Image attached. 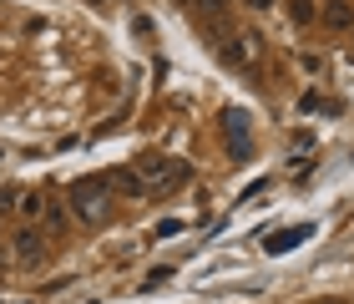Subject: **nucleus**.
<instances>
[{
    "instance_id": "1",
    "label": "nucleus",
    "mask_w": 354,
    "mask_h": 304,
    "mask_svg": "<svg viewBox=\"0 0 354 304\" xmlns=\"http://www.w3.org/2000/svg\"><path fill=\"white\" fill-rule=\"evenodd\" d=\"M66 203H71V218L86 223V229H96V223L111 218V188H106V178H76Z\"/></svg>"
},
{
    "instance_id": "2",
    "label": "nucleus",
    "mask_w": 354,
    "mask_h": 304,
    "mask_svg": "<svg viewBox=\"0 0 354 304\" xmlns=\"http://www.w3.org/2000/svg\"><path fill=\"white\" fill-rule=\"evenodd\" d=\"M259 56H263V36H259V30H248V26H223L218 30V61L228 71H243Z\"/></svg>"
},
{
    "instance_id": "3",
    "label": "nucleus",
    "mask_w": 354,
    "mask_h": 304,
    "mask_svg": "<svg viewBox=\"0 0 354 304\" xmlns=\"http://www.w3.org/2000/svg\"><path fill=\"white\" fill-rule=\"evenodd\" d=\"M46 249H51V233L36 229V223H21V229L10 233V253H15V264H26V269L46 264Z\"/></svg>"
},
{
    "instance_id": "4",
    "label": "nucleus",
    "mask_w": 354,
    "mask_h": 304,
    "mask_svg": "<svg viewBox=\"0 0 354 304\" xmlns=\"http://www.w3.org/2000/svg\"><path fill=\"white\" fill-rule=\"evenodd\" d=\"M223 137H228V157H233V163H248V157H253L248 111H243V107H228V111H223Z\"/></svg>"
},
{
    "instance_id": "5",
    "label": "nucleus",
    "mask_w": 354,
    "mask_h": 304,
    "mask_svg": "<svg viewBox=\"0 0 354 304\" xmlns=\"http://www.w3.org/2000/svg\"><path fill=\"white\" fill-rule=\"evenodd\" d=\"M102 178H106V188H117L122 198H152V188L142 183L137 168H111V172H102Z\"/></svg>"
},
{
    "instance_id": "6",
    "label": "nucleus",
    "mask_w": 354,
    "mask_h": 304,
    "mask_svg": "<svg viewBox=\"0 0 354 304\" xmlns=\"http://www.w3.org/2000/svg\"><path fill=\"white\" fill-rule=\"evenodd\" d=\"M309 233H314V223H299V229H283L279 238H268V253H288L294 244H304Z\"/></svg>"
},
{
    "instance_id": "7",
    "label": "nucleus",
    "mask_w": 354,
    "mask_h": 304,
    "mask_svg": "<svg viewBox=\"0 0 354 304\" xmlns=\"http://www.w3.org/2000/svg\"><path fill=\"white\" fill-rule=\"evenodd\" d=\"M324 21L339 26V30H349L354 26V6H349V0H324Z\"/></svg>"
},
{
    "instance_id": "8",
    "label": "nucleus",
    "mask_w": 354,
    "mask_h": 304,
    "mask_svg": "<svg viewBox=\"0 0 354 304\" xmlns=\"http://www.w3.org/2000/svg\"><path fill=\"white\" fill-rule=\"evenodd\" d=\"M288 21L294 26H314L319 21V0H288Z\"/></svg>"
},
{
    "instance_id": "9",
    "label": "nucleus",
    "mask_w": 354,
    "mask_h": 304,
    "mask_svg": "<svg viewBox=\"0 0 354 304\" xmlns=\"http://www.w3.org/2000/svg\"><path fill=\"white\" fill-rule=\"evenodd\" d=\"M46 203H51V198H41V193H30V188H21V218H26V223L46 218Z\"/></svg>"
},
{
    "instance_id": "10",
    "label": "nucleus",
    "mask_w": 354,
    "mask_h": 304,
    "mask_svg": "<svg viewBox=\"0 0 354 304\" xmlns=\"http://www.w3.org/2000/svg\"><path fill=\"white\" fill-rule=\"evenodd\" d=\"M46 223H51V233H66V208H61V198L46 203Z\"/></svg>"
},
{
    "instance_id": "11",
    "label": "nucleus",
    "mask_w": 354,
    "mask_h": 304,
    "mask_svg": "<svg viewBox=\"0 0 354 304\" xmlns=\"http://www.w3.org/2000/svg\"><path fill=\"white\" fill-rule=\"evenodd\" d=\"M223 10H228V0H198V6H192L198 21H213V15H223Z\"/></svg>"
},
{
    "instance_id": "12",
    "label": "nucleus",
    "mask_w": 354,
    "mask_h": 304,
    "mask_svg": "<svg viewBox=\"0 0 354 304\" xmlns=\"http://www.w3.org/2000/svg\"><path fill=\"white\" fill-rule=\"evenodd\" d=\"M299 66L309 76H324V56H319V51H299Z\"/></svg>"
},
{
    "instance_id": "13",
    "label": "nucleus",
    "mask_w": 354,
    "mask_h": 304,
    "mask_svg": "<svg viewBox=\"0 0 354 304\" xmlns=\"http://www.w3.org/2000/svg\"><path fill=\"white\" fill-rule=\"evenodd\" d=\"M10 208H21V188H0V218H6Z\"/></svg>"
},
{
    "instance_id": "14",
    "label": "nucleus",
    "mask_w": 354,
    "mask_h": 304,
    "mask_svg": "<svg viewBox=\"0 0 354 304\" xmlns=\"http://www.w3.org/2000/svg\"><path fill=\"white\" fill-rule=\"evenodd\" d=\"M177 233H183V218H162L157 223V238H177Z\"/></svg>"
},
{
    "instance_id": "15",
    "label": "nucleus",
    "mask_w": 354,
    "mask_h": 304,
    "mask_svg": "<svg viewBox=\"0 0 354 304\" xmlns=\"http://www.w3.org/2000/svg\"><path fill=\"white\" fill-rule=\"evenodd\" d=\"M167 279H172V269H167V264H157L152 274H147V284H142V289H152V284H167Z\"/></svg>"
},
{
    "instance_id": "16",
    "label": "nucleus",
    "mask_w": 354,
    "mask_h": 304,
    "mask_svg": "<svg viewBox=\"0 0 354 304\" xmlns=\"http://www.w3.org/2000/svg\"><path fill=\"white\" fill-rule=\"evenodd\" d=\"M319 107H324V97H319V91H309V97L299 102V111H319Z\"/></svg>"
},
{
    "instance_id": "17",
    "label": "nucleus",
    "mask_w": 354,
    "mask_h": 304,
    "mask_svg": "<svg viewBox=\"0 0 354 304\" xmlns=\"http://www.w3.org/2000/svg\"><path fill=\"white\" fill-rule=\"evenodd\" d=\"M6 253H10V244H6V233H0V264H6Z\"/></svg>"
},
{
    "instance_id": "18",
    "label": "nucleus",
    "mask_w": 354,
    "mask_h": 304,
    "mask_svg": "<svg viewBox=\"0 0 354 304\" xmlns=\"http://www.w3.org/2000/svg\"><path fill=\"white\" fill-rule=\"evenodd\" d=\"M248 6H253V10H268V6H273V0H248Z\"/></svg>"
},
{
    "instance_id": "19",
    "label": "nucleus",
    "mask_w": 354,
    "mask_h": 304,
    "mask_svg": "<svg viewBox=\"0 0 354 304\" xmlns=\"http://www.w3.org/2000/svg\"><path fill=\"white\" fill-rule=\"evenodd\" d=\"M172 6H183V10H192V6H198V0H172Z\"/></svg>"
},
{
    "instance_id": "20",
    "label": "nucleus",
    "mask_w": 354,
    "mask_h": 304,
    "mask_svg": "<svg viewBox=\"0 0 354 304\" xmlns=\"http://www.w3.org/2000/svg\"><path fill=\"white\" fill-rule=\"evenodd\" d=\"M314 304H344V299H314Z\"/></svg>"
}]
</instances>
